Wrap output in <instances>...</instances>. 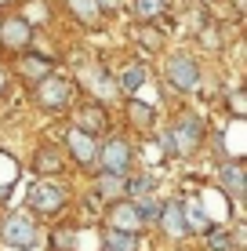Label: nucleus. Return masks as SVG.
Segmentation results:
<instances>
[{"mask_svg": "<svg viewBox=\"0 0 247 251\" xmlns=\"http://www.w3.org/2000/svg\"><path fill=\"white\" fill-rule=\"evenodd\" d=\"M164 11H167L164 0H135V15H138V22H157Z\"/></svg>", "mask_w": 247, "mask_h": 251, "instance_id": "4be33fe9", "label": "nucleus"}, {"mask_svg": "<svg viewBox=\"0 0 247 251\" xmlns=\"http://www.w3.org/2000/svg\"><path fill=\"white\" fill-rule=\"evenodd\" d=\"M7 4H11V0H0V7H7Z\"/></svg>", "mask_w": 247, "mask_h": 251, "instance_id": "c756f323", "label": "nucleus"}, {"mask_svg": "<svg viewBox=\"0 0 247 251\" xmlns=\"http://www.w3.org/2000/svg\"><path fill=\"white\" fill-rule=\"evenodd\" d=\"M4 91H7V69L0 66V95H4Z\"/></svg>", "mask_w": 247, "mask_h": 251, "instance_id": "c85d7f7f", "label": "nucleus"}, {"mask_svg": "<svg viewBox=\"0 0 247 251\" xmlns=\"http://www.w3.org/2000/svg\"><path fill=\"white\" fill-rule=\"evenodd\" d=\"M15 178H19V164H15V157H7V153H0V201H4V197L11 193Z\"/></svg>", "mask_w": 247, "mask_h": 251, "instance_id": "aec40b11", "label": "nucleus"}, {"mask_svg": "<svg viewBox=\"0 0 247 251\" xmlns=\"http://www.w3.org/2000/svg\"><path fill=\"white\" fill-rule=\"evenodd\" d=\"M25 201H29V207L37 215H58L66 207V189L47 182V178H40V182L29 186V197H25Z\"/></svg>", "mask_w": 247, "mask_h": 251, "instance_id": "39448f33", "label": "nucleus"}, {"mask_svg": "<svg viewBox=\"0 0 247 251\" xmlns=\"http://www.w3.org/2000/svg\"><path fill=\"white\" fill-rule=\"evenodd\" d=\"M95 164H102V171H106V175L127 178V171H131V164H135V146L127 142V138L113 135V138H106V142L98 146V160H95Z\"/></svg>", "mask_w": 247, "mask_h": 251, "instance_id": "f03ea898", "label": "nucleus"}, {"mask_svg": "<svg viewBox=\"0 0 247 251\" xmlns=\"http://www.w3.org/2000/svg\"><path fill=\"white\" fill-rule=\"evenodd\" d=\"M218 186L225 189L229 201L240 204L244 201V189H247V175H244V164L240 160H222L218 164Z\"/></svg>", "mask_w": 247, "mask_h": 251, "instance_id": "1a4fd4ad", "label": "nucleus"}, {"mask_svg": "<svg viewBox=\"0 0 247 251\" xmlns=\"http://www.w3.org/2000/svg\"><path fill=\"white\" fill-rule=\"evenodd\" d=\"M95 197L98 201H109V204H116V201H124V178L120 175H102L95 178Z\"/></svg>", "mask_w": 247, "mask_h": 251, "instance_id": "4468645a", "label": "nucleus"}, {"mask_svg": "<svg viewBox=\"0 0 247 251\" xmlns=\"http://www.w3.org/2000/svg\"><path fill=\"white\" fill-rule=\"evenodd\" d=\"M106 127H109V113L102 109V102H88V106L76 109V131L95 138L98 131H106Z\"/></svg>", "mask_w": 247, "mask_h": 251, "instance_id": "9d476101", "label": "nucleus"}, {"mask_svg": "<svg viewBox=\"0 0 247 251\" xmlns=\"http://www.w3.org/2000/svg\"><path fill=\"white\" fill-rule=\"evenodd\" d=\"M19 73L40 84L44 76H51V58H40V55H29V51H25L22 62H19Z\"/></svg>", "mask_w": 247, "mask_h": 251, "instance_id": "dca6fc26", "label": "nucleus"}, {"mask_svg": "<svg viewBox=\"0 0 247 251\" xmlns=\"http://www.w3.org/2000/svg\"><path fill=\"white\" fill-rule=\"evenodd\" d=\"M116 84H120V91H124V95H135V91L142 88V84H146V66H142V62L124 66V69H120V80H116Z\"/></svg>", "mask_w": 247, "mask_h": 251, "instance_id": "a211bd4d", "label": "nucleus"}, {"mask_svg": "<svg viewBox=\"0 0 247 251\" xmlns=\"http://www.w3.org/2000/svg\"><path fill=\"white\" fill-rule=\"evenodd\" d=\"M66 150H69V157L76 160V168H95V160H98V142L91 135L76 131V127L66 131Z\"/></svg>", "mask_w": 247, "mask_h": 251, "instance_id": "6e6552de", "label": "nucleus"}, {"mask_svg": "<svg viewBox=\"0 0 247 251\" xmlns=\"http://www.w3.org/2000/svg\"><path fill=\"white\" fill-rule=\"evenodd\" d=\"M66 4H69V11L76 15V22L88 25V29H95V25L102 22V11H98L95 0H66Z\"/></svg>", "mask_w": 247, "mask_h": 251, "instance_id": "f3484780", "label": "nucleus"}, {"mask_svg": "<svg viewBox=\"0 0 247 251\" xmlns=\"http://www.w3.org/2000/svg\"><path fill=\"white\" fill-rule=\"evenodd\" d=\"M127 117H131L135 127H153V106H146V102H138V99L127 102Z\"/></svg>", "mask_w": 247, "mask_h": 251, "instance_id": "5701e85b", "label": "nucleus"}, {"mask_svg": "<svg viewBox=\"0 0 247 251\" xmlns=\"http://www.w3.org/2000/svg\"><path fill=\"white\" fill-rule=\"evenodd\" d=\"M167 84H171L175 91L189 95L200 88V62L189 55H175L171 62H167Z\"/></svg>", "mask_w": 247, "mask_h": 251, "instance_id": "423d86ee", "label": "nucleus"}, {"mask_svg": "<svg viewBox=\"0 0 247 251\" xmlns=\"http://www.w3.org/2000/svg\"><path fill=\"white\" fill-rule=\"evenodd\" d=\"M51 248H55V251H73L76 248V226H73V222L51 229Z\"/></svg>", "mask_w": 247, "mask_h": 251, "instance_id": "412c9836", "label": "nucleus"}, {"mask_svg": "<svg viewBox=\"0 0 247 251\" xmlns=\"http://www.w3.org/2000/svg\"><path fill=\"white\" fill-rule=\"evenodd\" d=\"M95 4H98V11H113L116 0H95Z\"/></svg>", "mask_w": 247, "mask_h": 251, "instance_id": "cd10ccee", "label": "nucleus"}, {"mask_svg": "<svg viewBox=\"0 0 247 251\" xmlns=\"http://www.w3.org/2000/svg\"><path fill=\"white\" fill-rule=\"evenodd\" d=\"M160 150H164V153H167V157H175V146H171V135H167V131H164V135H160Z\"/></svg>", "mask_w": 247, "mask_h": 251, "instance_id": "bb28decb", "label": "nucleus"}, {"mask_svg": "<svg viewBox=\"0 0 247 251\" xmlns=\"http://www.w3.org/2000/svg\"><path fill=\"white\" fill-rule=\"evenodd\" d=\"M0 244L4 248H15V251H29L37 248V226H33L29 215H7L4 222H0Z\"/></svg>", "mask_w": 247, "mask_h": 251, "instance_id": "20e7f679", "label": "nucleus"}, {"mask_svg": "<svg viewBox=\"0 0 247 251\" xmlns=\"http://www.w3.org/2000/svg\"><path fill=\"white\" fill-rule=\"evenodd\" d=\"M131 204H135V215H138L142 222H157L160 219V207H164V204L153 201V197H138V201H131Z\"/></svg>", "mask_w": 247, "mask_h": 251, "instance_id": "393cba45", "label": "nucleus"}, {"mask_svg": "<svg viewBox=\"0 0 247 251\" xmlns=\"http://www.w3.org/2000/svg\"><path fill=\"white\" fill-rule=\"evenodd\" d=\"M106 244H109V251H135L138 237L135 233H120V229H106Z\"/></svg>", "mask_w": 247, "mask_h": 251, "instance_id": "b1692460", "label": "nucleus"}, {"mask_svg": "<svg viewBox=\"0 0 247 251\" xmlns=\"http://www.w3.org/2000/svg\"><path fill=\"white\" fill-rule=\"evenodd\" d=\"M182 215H185V229H189V233H197V229H203V233H207V229H211L207 211H203V207H200L197 201H189V204L182 201Z\"/></svg>", "mask_w": 247, "mask_h": 251, "instance_id": "6ab92c4d", "label": "nucleus"}, {"mask_svg": "<svg viewBox=\"0 0 247 251\" xmlns=\"http://www.w3.org/2000/svg\"><path fill=\"white\" fill-rule=\"evenodd\" d=\"M33 168H37L40 175H62L69 164H66V157L55 150V146H40L37 157H33Z\"/></svg>", "mask_w": 247, "mask_h": 251, "instance_id": "ddd939ff", "label": "nucleus"}, {"mask_svg": "<svg viewBox=\"0 0 247 251\" xmlns=\"http://www.w3.org/2000/svg\"><path fill=\"white\" fill-rule=\"evenodd\" d=\"M33 40V25L22 19V15H7L4 22H0V44L7 51H25Z\"/></svg>", "mask_w": 247, "mask_h": 251, "instance_id": "0eeeda50", "label": "nucleus"}, {"mask_svg": "<svg viewBox=\"0 0 247 251\" xmlns=\"http://www.w3.org/2000/svg\"><path fill=\"white\" fill-rule=\"evenodd\" d=\"M171 135V146H175V157H193V153L203 146V120L197 113H182L167 127Z\"/></svg>", "mask_w": 247, "mask_h": 251, "instance_id": "f257e3e1", "label": "nucleus"}, {"mask_svg": "<svg viewBox=\"0 0 247 251\" xmlns=\"http://www.w3.org/2000/svg\"><path fill=\"white\" fill-rule=\"evenodd\" d=\"M73 99H76V84L66 80V76L51 73V76H44V80L37 84V106L47 109V113H58V109L73 106Z\"/></svg>", "mask_w": 247, "mask_h": 251, "instance_id": "7ed1b4c3", "label": "nucleus"}, {"mask_svg": "<svg viewBox=\"0 0 247 251\" xmlns=\"http://www.w3.org/2000/svg\"><path fill=\"white\" fill-rule=\"evenodd\" d=\"M160 229L167 233V237H175V240H182V237H189V229H185V215H182V201H167L164 207H160Z\"/></svg>", "mask_w": 247, "mask_h": 251, "instance_id": "9b49d317", "label": "nucleus"}, {"mask_svg": "<svg viewBox=\"0 0 247 251\" xmlns=\"http://www.w3.org/2000/svg\"><path fill=\"white\" fill-rule=\"evenodd\" d=\"M142 226V219L135 215V204L131 201H116L109 207V229H120V233H135Z\"/></svg>", "mask_w": 247, "mask_h": 251, "instance_id": "f8f14e48", "label": "nucleus"}, {"mask_svg": "<svg viewBox=\"0 0 247 251\" xmlns=\"http://www.w3.org/2000/svg\"><path fill=\"white\" fill-rule=\"evenodd\" d=\"M153 189H157V175H153V171H142V175L124 178V197H131V201H138V197H149Z\"/></svg>", "mask_w": 247, "mask_h": 251, "instance_id": "2eb2a0df", "label": "nucleus"}, {"mask_svg": "<svg viewBox=\"0 0 247 251\" xmlns=\"http://www.w3.org/2000/svg\"><path fill=\"white\" fill-rule=\"evenodd\" d=\"M106 251H109V248H106Z\"/></svg>", "mask_w": 247, "mask_h": 251, "instance_id": "7c9ffc66", "label": "nucleus"}, {"mask_svg": "<svg viewBox=\"0 0 247 251\" xmlns=\"http://www.w3.org/2000/svg\"><path fill=\"white\" fill-rule=\"evenodd\" d=\"M207 248H211V251H229V233L211 226V229H207Z\"/></svg>", "mask_w": 247, "mask_h": 251, "instance_id": "a878e982", "label": "nucleus"}]
</instances>
